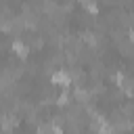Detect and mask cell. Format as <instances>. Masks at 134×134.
Listing matches in <instances>:
<instances>
[{
	"mask_svg": "<svg viewBox=\"0 0 134 134\" xmlns=\"http://www.w3.org/2000/svg\"><path fill=\"white\" fill-rule=\"evenodd\" d=\"M73 82V77H71V73L67 71V69H57V71H52V75H50V84H54V86H59V88H63V90H67V86Z\"/></svg>",
	"mask_w": 134,
	"mask_h": 134,
	"instance_id": "6da1fadb",
	"label": "cell"
},
{
	"mask_svg": "<svg viewBox=\"0 0 134 134\" xmlns=\"http://www.w3.org/2000/svg\"><path fill=\"white\" fill-rule=\"evenodd\" d=\"M10 48H13V52H15L17 57H21V59H25V57L29 54V50H31V48H29V46H27V44H25V42L21 40V38H17V40H13V44H10Z\"/></svg>",
	"mask_w": 134,
	"mask_h": 134,
	"instance_id": "7a4b0ae2",
	"label": "cell"
},
{
	"mask_svg": "<svg viewBox=\"0 0 134 134\" xmlns=\"http://www.w3.org/2000/svg\"><path fill=\"white\" fill-rule=\"evenodd\" d=\"M69 103H71V94H69L67 90H61L59 96H57V105H59V107H67Z\"/></svg>",
	"mask_w": 134,
	"mask_h": 134,
	"instance_id": "3957f363",
	"label": "cell"
},
{
	"mask_svg": "<svg viewBox=\"0 0 134 134\" xmlns=\"http://www.w3.org/2000/svg\"><path fill=\"white\" fill-rule=\"evenodd\" d=\"M84 8H88V10H92V13H96V10H98V6H96L94 2H84Z\"/></svg>",
	"mask_w": 134,
	"mask_h": 134,
	"instance_id": "277c9868",
	"label": "cell"
}]
</instances>
